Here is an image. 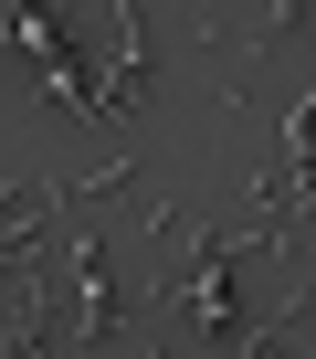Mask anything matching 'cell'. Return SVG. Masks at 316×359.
<instances>
[{"instance_id": "7a4b0ae2", "label": "cell", "mask_w": 316, "mask_h": 359, "mask_svg": "<svg viewBox=\"0 0 316 359\" xmlns=\"http://www.w3.org/2000/svg\"><path fill=\"white\" fill-rule=\"evenodd\" d=\"M137 64H148V43H137V11H106V85H95V116H127V95H137Z\"/></svg>"}, {"instance_id": "3957f363", "label": "cell", "mask_w": 316, "mask_h": 359, "mask_svg": "<svg viewBox=\"0 0 316 359\" xmlns=\"http://www.w3.org/2000/svg\"><path fill=\"white\" fill-rule=\"evenodd\" d=\"M11 359H53V338H43V306H32V275H22V338H11Z\"/></svg>"}, {"instance_id": "6da1fadb", "label": "cell", "mask_w": 316, "mask_h": 359, "mask_svg": "<svg viewBox=\"0 0 316 359\" xmlns=\"http://www.w3.org/2000/svg\"><path fill=\"white\" fill-rule=\"evenodd\" d=\"M64 275H74V338L95 348L106 327H116V264H106V243L64 212Z\"/></svg>"}]
</instances>
